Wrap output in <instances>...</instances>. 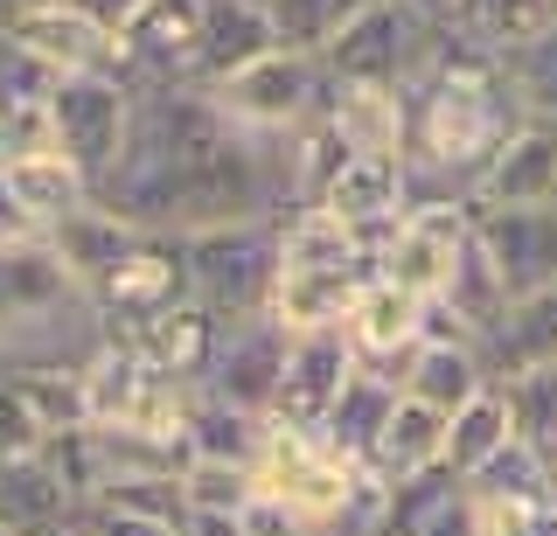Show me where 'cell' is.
<instances>
[{
	"mask_svg": "<svg viewBox=\"0 0 557 536\" xmlns=\"http://www.w3.org/2000/svg\"><path fill=\"white\" fill-rule=\"evenodd\" d=\"M126 126H133V91L104 71H84V77H57L49 84V133H57V153L77 161L91 188L112 175L119 147H126Z\"/></svg>",
	"mask_w": 557,
	"mask_h": 536,
	"instance_id": "cell-8",
	"label": "cell"
},
{
	"mask_svg": "<svg viewBox=\"0 0 557 536\" xmlns=\"http://www.w3.org/2000/svg\"><path fill=\"white\" fill-rule=\"evenodd\" d=\"M272 49H278V28L265 0H202V63H196L202 91H216L223 77H237L244 63L272 57Z\"/></svg>",
	"mask_w": 557,
	"mask_h": 536,
	"instance_id": "cell-18",
	"label": "cell"
},
{
	"mask_svg": "<svg viewBox=\"0 0 557 536\" xmlns=\"http://www.w3.org/2000/svg\"><path fill=\"white\" fill-rule=\"evenodd\" d=\"M42 439H49V425H42V411L28 404L22 370H8V362H0V460L42 453Z\"/></svg>",
	"mask_w": 557,
	"mask_h": 536,
	"instance_id": "cell-40",
	"label": "cell"
},
{
	"mask_svg": "<svg viewBox=\"0 0 557 536\" xmlns=\"http://www.w3.org/2000/svg\"><path fill=\"white\" fill-rule=\"evenodd\" d=\"M223 327H231V321H216L202 300H182V307H168V314H153L147 327H133L126 341L153 362V370H168V376H182V384H196V390H202L209 362H216Z\"/></svg>",
	"mask_w": 557,
	"mask_h": 536,
	"instance_id": "cell-19",
	"label": "cell"
},
{
	"mask_svg": "<svg viewBox=\"0 0 557 536\" xmlns=\"http://www.w3.org/2000/svg\"><path fill=\"white\" fill-rule=\"evenodd\" d=\"M356 370H362V356H356V341H348V327H313V335H293L286 384H278L272 419L321 432L327 411H335V397L348 390V376H356Z\"/></svg>",
	"mask_w": 557,
	"mask_h": 536,
	"instance_id": "cell-12",
	"label": "cell"
},
{
	"mask_svg": "<svg viewBox=\"0 0 557 536\" xmlns=\"http://www.w3.org/2000/svg\"><path fill=\"white\" fill-rule=\"evenodd\" d=\"M286 349H293V327H278L272 314L231 321L223 341H216V362H209V376H202V397L272 419L278 384H286Z\"/></svg>",
	"mask_w": 557,
	"mask_h": 536,
	"instance_id": "cell-11",
	"label": "cell"
},
{
	"mask_svg": "<svg viewBox=\"0 0 557 536\" xmlns=\"http://www.w3.org/2000/svg\"><path fill=\"white\" fill-rule=\"evenodd\" d=\"M397 404H405V384H397V370H376V362H362L356 376H348V390L335 397V411H327L321 425V446L348 466H370L383 425L397 419Z\"/></svg>",
	"mask_w": 557,
	"mask_h": 536,
	"instance_id": "cell-17",
	"label": "cell"
},
{
	"mask_svg": "<svg viewBox=\"0 0 557 536\" xmlns=\"http://www.w3.org/2000/svg\"><path fill=\"white\" fill-rule=\"evenodd\" d=\"M182 495H188V509L237 515L244 501L258 495V474H251V466H223V460H188V474H182Z\"/></svg>",
	"mask_w": 557,
	"mask_h": 536,
	"instance_id": "cell-38",
	"label": "cell"
},
{
	"mask_svg": "<svg viewBox=\"0 0 557 536\" xmlns=\"http://www.w3.org/2000/svg\"><path fill=\"white\" fill-rule=\"evenodd\" d=\"M342 327H348V341H356L362 362H376V370H405V356L418 349V335H425V300L405 292V286H391L383 272H370Z\"/></svg>",
	"mask_w": 557,
	"mask_h": 536,
	"instance_id": "cell-16",
	"label": "cell"
},
{
	"mask_svg": "<svg viewBox=\"0 0 557 536\" xmlns=\"http://www.w3.org/2000/svg\"><path fill=\"white\" fill-rule=\"evenodd\" d=\"M397 384H405V397H418V404H432V411L453 419L460 404H474V397L495 384V370H487V356L474 341H418L405 356V370H397Z\"/></svg>",
	"mask_w": 557,
	"mask_h": 536,
	"instance_id": "cell-20",
	"label": "cell"
},
{
	"mask_svg": "<svg viewBox=\"0 0 557 536\" xmlns=\"http://www.w3.org/2000/svg\"><path fill=\"white\" fill-rule=\"evenodd\" d=\"M278 265H286L278 258V223H223V230L188 237V279H196V300L216 321L272 314Z\"/></svg>",
	"mask_w": 557,
	"mask_h": 536,
	"instance_id": "cell-5",
	"label": "cell"
},
{
	"mask_svg": "<svg viewBox=\"0 0 557 536\" xmlns=\"http://www.w3.org/2000/svg\"><path fill=\"white\" fill-rule=\"evenodd\" d=\"M544 202H557V126L522 119L474 182V210H544Z\"/></svg>",
	"mask_w": 557,
	"mask_h": 536,
	"instance_id": "cell-15",
	"label": "cell"
},
{
	"mask_svg": "<svg viewBox=\"0 0 557 536\" xmlns=\"http://www.w3.org/2000/svg\"><path fill=\"white\" fill-rule=\"evenodd\" d=\"M495 390L509 397L516 439H530L544 460H557V356L550 362H522V370H502Z\"/></svg>",
	"mask_w": 557,
	"mask_h": 536,
	"instance_id": "cell-33",
	"label": "cell"
},
{
	"mask_svg": "<svg viewBox=\"0 0 557 536\" xmlns=\"http://www.w3.org/2000/svg\"><path fill=\"white\" fill-rule=\"evenodd\" d=\"M188 453L196 460H223V466H258L265 453V419L237 404H216V397L196 390V411H188Z\"/></svg>",
	"mask_w": 557,
	"mask_h": 536,
	"instance_id": "cell-32",
	"label": "cell"
},
{
	"mask_svg": "<svg viewBox=\"0 0 557 536\" xmlns=\"http://www.w3.org/2000/svg\"><path fill=\"white\" fill-rule=\"evenodd\" d=\"M84 509H126V515H161V523H188V495L168 474H139V481H104Z\"/></svg>",
	"mask_w": 557,
	"mask_h": 536,
	"instance_id": "cell-37",
	"label": "cell"
},
{
	"mask_svg": "<svg viewBox=\"0 0 557 536\" xmlns=\"http://www.w3.org/2000/svg\"><path fill=\"white\" fill-rule=\"evenodd\" d=\"M467 237H474V202H467V196H425V202H411V210H405L397 237L376 258V272L391 286L418 292V300H440L446 279H453V258H460Z\"/></svg>",
	"mask_w": 557,
	"mask_h": 536,
	"instance_id": "cell-9",
	"label": "cell"
},
{
	"mask_svg": "<svg viewBox=\"0 0 557 536\" xmlns=\"http://www.w3.org/2000/svg\"><path fill=\"white\" fill-rule=\"evenodd\" d=\"M237 536H321V529H313V523H307L300 509H293L286 495L258 488V495L237 509Z\"/></svg>",
	"mask_w": 557,
	"mask_h": 536,
	"instance_id": "cell-41",
	"label": "cell"
},
{
	"mask_svg": "<svg viewBox=\"0 0 557 536\" xmlns=\"http://www.w3.org/2000/svg\"><path fill=\"white\" fill-rule=\"evenodd\" d=\"M278 258L286 265H342V272H376L362 258V237L327 210V202H293L278 216Z\"/></svg>",
	"mask_w": 557,
	"mask_h": 536,
	"instance_id": "cell-29",
	"label": "cell"
},
{
	"mask_svg": "<svg viewBox=\"0 0 557 536\" xmlns=\"http://www.w3.org/2000/svg\"><path fill=\"white\" fill-rule=\"evenodd\" d=\"M502 71H509L522 112H530V119H550V126H557V22L544 28V36L516 42L509 57H502Z\"/></svg>",
	"mask_w": 557,
	"mask_h": 536,
	"instance_id": "cell-36",
	"label": "cell"
},
{
	"mask_svg": "<svg viewBox=\"0 0 557 536\" xmlns=\"http://www.w3.org/2000/svg\"><path fill=\"white\" fill-rule=\"evenodd\" d=\"M440 14H446V0H440Z\"/></svg>",
	"mask_w": 557,
	"mask_h": 536,
	"instance_id": "cell-51",
	"label": "cell"
},
{
	"mask_svg": "<svg viewBox=\"0 0 557 536\" xmlns=\"http://www.w3.org/2000/svg\"><path fill=\"white\" fill-rule=\"evenodd\" d=\"M104 536H182V523H161V515H126V509H84Z\"/></svg>",
	"mask_w": 557,
	"mask_h": 536,
	"instance_id": "cell-42",
	"label": "cell"
},
{
	"mask_svg": "<svg viewBox=\"0 0 557 536\" xmlns=\"http://www.w3.org/2000/svg\"><path fill=\"white\" fill-rule=\"evenodd\" d=\"M42 237H49V251H57L84 286H98L104 272H112L119 258H126V245H133L139 230H133L126 216H112L104 202H84V210H70L63 223H49Z\"/></svg>",
	"mask_w": 557,
	"mask_h": 536,
	"instance_id": "cell-26",
	"label": "cell"
},
{
	"mask_svg": "<svg viewBox=\"0 0 557 536\" xmlns=\"http://www.w3.org/2000/svg\"><path fill=\"white\" fill-rule=\"evenodd\" d=\"M42 460L63 474V488L77 501H91L104 488V460H98V432L91 425H70V432H49L42 439Z\"/></svg>",
	"mask_w": 557,
	"mask_h": 536,
	"instance_id": "cell-39",
	"label": "cell"
},
{
	"mask_svg": "<svg viewBox=\"0 0 557 536\" xmlns=\"http://www.w3.org/2000/svg\"><path fill=\"white\" fill-rule=\"evenodd\" d=\"M474 230L495 258L502 286H509V300L557 286V202H544V210H474Z\"/></svg>",
	"mask_w": 557,
	"mask_h": 536,
	"instance_id": "cell-13",
	"label": "cell"
},
{
	"mask_svg": "<svg viewBox=\"0 0 557 536\" xmlns=\"http://www.w3.org/2000/svg\"><path fill=\"white\" fill-rule=\"evenodd\" d=\"M467 488H474V495H495V501H544L557 488V460H544L530 439H509L474 481H467Z\"/></svg>",
	"mask_w": 557,
	"mask_h": 536,
	"instance_id": "cell-35",
	"label": "cell"
},
{
	"mask_svg": "<svg viewBox=\"0 0 557 536\" xmlns=\"http://www.w3.org/2000/svg\"><path fill=\"white\" fill-rule=\"evenodd\" d=\"M22 8H63V0H22Z\"/></svg>",
	"mask_w": 557,
	"mask_h": 536,
	"instance_id": "cell-48",
	"label": "cell"
},
{
	"mask_svg": "<svg viewBox=\"0 0 557 536\" xmlns=\"http://www.w3.org/2000/svg\"><path fill=\"white\" fill-rule=\"evenodd\" d=\"M0 182L14 188V202H22V210L42 223H63L70 210H84V202H98V188H91V175H84L77 161H63L57 147L49 153H22V161H8L0 167Z\"/></svg>",
	"mask_w": 557,
	"mask_h": 536,
	"instance_id": "cell-25",
	"label": "cell"
},
{
	"mask_svg": "<svg viewBox=\"0 0 557 536\" xmlns=\"http://www.w3.org/2000/svg\"><path fill=\"white\" fill-rule=\"evenodd\" d=\"M0 536H8V529H0Z\"/></svg>",
	"mask_w": 557,
	"mask_h": 536,
	"instance_id": "cell-52",
	"label": "cell"
},
{
	"mask_svg": "<svg viewBox=\"0 0 557 536\" xmlns=\"http://www.w3.org/2000/svg\"><path fill=\"white\" fill-rule=\"evenodd\" d=\"M77 384H84V425H133L139 397H147V384H153V362L139 356L126 335H112L77 370Z\"/></svg>",
	"mask_w": 557,
	"mask_h": 536,
	"instance_id": "cell-23",
	"label": "cell"
},
{
	"mask_svg": "<svg viewBox=\"0 0 557 536\" xmlns=\"http://www.w3.org/2000/svg\"><path fill=\"white\" fill-rule=\"evenodd\" d=\"M84 501L63 488V474L42 453L0 460V529L8 536H57Z\"/></svg>",
	"mask_w": 557,
	"mask_h": 536,
	"instance_id": "cell-21",
	"label": "cell"
},
{
	"mask_svg": "<svg viewBox=\"0 0 557 536\" xmlns=\"http://www.w3.org/2000/svg\"><path fill=\"white\" fill-rule=\"evenodd\" d=\"M272 8V28H278V49H307V57H327V42L356 22L370 0H265Z\"/></svg>",
	"mask_w": 557,
	"mask_h": 536,
	"instance_id": "cell-34",
	"label": "cell"
},
{
	"mask_svg": "<svg viewBox=\"0 0 557 536\" xmlns=\"http://www.w3.org/2000/svg\"><path fill=\"white\" fill-rule=\"evenodd\" d=\"M196 63H202V0H147L119 28V84L133 98L196 84Z\"/></svg>",
	"mask_w": 557,
	"mask_h": 536,
	"instance_id": "cell-10",
	"label": "cell"
},
{
	"mask_svg": "<svg viewBox=\"0 0 557 536\" xmlns=\"http://www.w3.org/2000/svg\"><path fill=\"white\" fill-rule=\"evenodd\" d=\"M327 91H335V77H327L321 57H307V49H272V57L244 63L237 77L216 84V105L231 112L244 133L286 140L293 126H307V119L327 112Z\"/></svg>",
	"mask_w": 557,
	"mask_h": 536,
	"instance_id": "cell-6",
	"label": "cell"
},
{
	"mask_svg": "<svg viewBox=\"0 0 557 536\" xmlns=\"http://www.w3.org/2000/svg\"><path fill=\"white\" fill-rule=\"evenodd\" d=\"M8 36L28 49L35 63H49L57 77H84V71H104L119 77V36L104 22H91L84 8H22L8 22Z\"/></svg>",
	"mask_w": 557,
	"mask_h": 536,
	"instance_id": "cell-14",
	"label": "cell"
},
{
	"mask_svg": "<svg viewBox=\"0 0 557 536\" xmlns=\"http://www.w3.org/2000/svg\"><path fill=\"white\" fill-rule=\"evenodd\" d=\"M327 126L348 153H405V91L391 84H335L327 91Z\"/></svg>",
	"mask_w": 557,
	"mask_h": 536,
	"instance_id": "cell-24",
	"label": "cell"
},
{
	"mask_svg": "<svg viewBox=\"0 0 557 536\" xmlns=\"http://www.w3.org/2000/svg\"><path fill=\"white\" fill-rule=\"evenodd\" d=\"M70 8H84V14H91V22H104V28H112V36H119V28H126L133 14L147 8V0H70Z\"/></svg>",
	"mask_w": 557,
	"mask_h": 536,
	"instance_id": "cell-44",
	"label": "cell"
},
{
	"mask_svg": "<svg viewBox=\"0 0 557 536\" xmlns=\"http://www.w3.org/2000/svg\"><path fill=\"white\" fill-rule=\"evenodd\" d=\"M440 307L453 321L467 327L474 341H487L502 321H509V286H502V272H495V258H487V245H481V230L460 245V258H453V279H446V292H440Z\"/></svg>",
	"mask_w": 557,
	"mask_h": 536,
	"instance_id": "cell-27",
	"label": "cell"
},
{
	"mask_svg": "<svg viewBox=\"0 0 557 536\" xmlns=\"http://www.w3.org/2000/svg\"><path fill=\"white\" fill-rule=\"evenodd\" d=\"M522 98L502 57L460 42L446 28L440 57L405 84V167H411V202L425 196H467L487 175V161L502 153V140L522 126Z\"/></svg>",
	"mask_w": 557,
	"mask_h": 536,
	"instance_id": "cell-2",
	"label": "cell"
},
{
	"mask_svg": "<svg viewBox=\"0 0 557 536\" xmlns=\"http://www.w3.org/2000/svg\"><path fill=\"white\" fill-rule=\"evenodd\" d=\"M28 237H42V223H35L22 202H14V188L0 182V251H14V245H28Z\"/></svg>",
	"mask_w": 557,
	"mask_h": 536,
	"instance_id": "cell-43",
	"label": "cell"
},
{
	"mask_svg": "<svg viewBox=\"0 0 557 536\" xmlns=\"http://www.w3.org/2000/svg\"><path fill=\"white\" fill-rule=\"evenodd\" d=\"M370 272H342V265H278V292H272V321L293 327V335H313V327H342L348 307Z\"/></svg>",
	"mask_w": 557,
	"mask_h": 536,
	"instance_id": "cell-22",
	"label": "cell"
},
{
	"mask_svg": "<svg viewBox=\"0 0 557 536\" xmlns=\"http://www.w3.org/2000/svg\"><path fill=\"white\" fill-rule=\"evenodd\" d=\"M370 466H376L383 481H411V474H425V466H446V411L405 397V404H397V419L383 425Z\"/></svg>",
	"mask_w": 557,
	"mask_h": 536,
	"instance_id": "cell-30",
	"label": "cell"
},
{
	"mask_svg": "<svg viewBox=\"0 0 557 536\" xmlns=\"http://www.w3.org/2000/svg\"><path fill=\"white\" fill-rule=\"evenodd\" d=\"M557 22V0H446V28L460 42L487 49V57H509L516 42L544 36Z\"/></svg>",
	"mask_w": 557,
	"mask_h": 536,
	"instance_id": "cell-28",
	"label": "cell"
},
{
	"mask_svg": "<svg viewBox=\"0 0 557 536\" xmlns=\"http://www.w3.org/2000/svg\"><path fill=\"white\" fill-rule=\"evenodd\" d=\"M440 42H446V14L440 8H418V0H370V8L327 42L321 63H327L335 84H391V91H405V84L440 57Z\"/></svg>",
	"mask_w": 557,
	"mask_h": 536,
	"instance_id": "cell-4",
	"label": "cell"
},
{
	"mask_svg": "<svg viewBox=\"0 0 557 536\" xmlns=\"http://www.w3.org/2000/svg\"><path fill=\"white\" fill-rule=\"evenodd\" d=\"M57 536H104V529H98V523H91V515H84V509H77V515H70V523H63Z\"/></svg>",
	"mask_w": 557,
	"mask_h": 536,
	"instance_id": "cell-46",
	"label": "cell"
},
{
	"mask_svg": "<svg viewBox=\"0 0 557 536\" xmlns=\"http://www.w3.org/2000/svg\"><path fill=\"white\" fill-rule=\"evenodd\" d=\"M550 509H557V488H550Z\"/></svg>",
	"mask_w": 557,
	"mask_h": 536,
	"instance_id": "cell-50",
	"label": "cell"
},
{
	"mask_svg": "<svg viewBox=\"0 0 557 536\" xmlns=\"http://www.w3.org/2000/svg\"><path fill=\"white\" fill-rule=\"evenodd\" d=\"M98 202L133 230L168 237L223 230V223H278L293 210L286 140L244 133L202 84L139 91L126 147L98 182Z\"/></svg>",
	"mask_w": 557,
	"mask_h": 536,
	"instance_id": "cell-1",
	"label": "cell"
},
{
	"mask_svg": "<svg viewBox=\"0 0 557 536\" xmlns=\"http://www.w3.org/2000/svg\"><path fill=\"white\" fill-rule=\"evenodd\" d=\"M0 167H8V105H0Z\"/></svg>",
	"mask_w": 557,
	"mask_h": 536,
	"instance_id": "cell-47",
	"label": "cell"
},
{
	"mask_svg": "<svg viewBox=\"0 0 557 536\" xmlns=\"http://www.w3.org/2000/svg\"><path fill=\"white\" fill-rule=\"evenodd\" d=\"M182 536H237V515H216V509H188Z\"/></svg>",
	"mask_w": 557,
	"mask_h": 536,
	"instance_id": "cell-45",
	"label": "cell"
},
{
	"mask_svg": "<svg viewBox=\"0 0 557 536\" xmlns=\"http://www.w3.org/2000/svg\"><path fill=\"white\" fill-rule=\"evenodd\" d=\"M509 439H516L509 397H502L495 384H487V390L474 397V404H460V411L446 419V466H453L460 481H474V474H481V466L495 460V453H502Z\"/></svg>",
	"mask_w": 557,
	"mask_h": 536,
	"instance_id": "cell-31",
	"label": "cell"
},
{
	"mask_svg": "<svg viewBox=\"0 0 557 536\" xmlns=\"http://www.w3.org/2000/svg\"><path fill=\"white\" fill-rule=\"evenodd\" d=\"M91 300H98V314H104L112 335H133V327H147L153 314L196 300V279H188V237L139 230L126 245V258L91 286Z\"/></svg>",
	"mask_w": 557,
	"mask_h": 536,
	"instance_id": "cell-7",
	"label": "cell"
},
{
	"mask_svg": "<svg viewBox=\"0 0 557 536\" xmlns=\"http://www.w3.org/2000/svg\"><path fill=\"white\" fill-rule=\"evenodd\" d=\"M418 8H440V0H418Z\"/></svg>",
	"mask_w": 557,
	"mask_h": 536,
	"instance_id": "cell-49",
	"label": "cell"
},
{
	"mask_svg": "<svg viewBox=\"0 0 557 536\" xmlns=\"http://www.w3.org/2000/svg\"><path fill=\"white\" fill-rule=\"evenodd\" d=\"M112 327L91 286L49 251V237L0 251V362L8 370H84Z\"/></svg>",
	"mask_w": 557,
	"mask_h": 536,
	"instance_id": "cell-3",
	"label": "cell"
}]
</instances>
